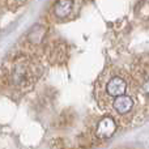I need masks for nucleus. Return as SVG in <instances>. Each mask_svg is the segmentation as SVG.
Listing matches in <instances>:
<instances>
[{"label": "nucleus", "mask_w": 149, "mask_h": 149, "mask_svg": "<svg viewBox=\"0 0 149 149\" xmlns=\"http://www.w3.org/2000/svg\"><path fill=\"white\" fill-rule=\"evenodd\" d=\"M116 131V122L111 116H103L97 124L95 135L100 139H109Z\"/></svg>", "instance_id": "f257e3e1"}, {"label": "nucleus", "mask_w": 149, "mask_h": 149, "mask_svg": "<svg viewBox=\"0 0 149 149\" xmlns=\"http://www.w3.org/2000/svg\"><path fill=\"white\" fill-rule=\"evenodd\" d=\"M127 89V82L124 81V79L119 76H114L113 79H110V81L106 85V92L107 94H110L111 97L118 98L120 95H124Z\"/></svg>", "instance_id": "f03ea898"}, {"label": "nucleus", "mask_w": 149, "mask_h": 149, "mask_svg": "<svg viewBox=\"0 0 149 149\" xmlns=\"http://www.w3.org/2000/svg\"><path fill=\"white\" fill-rule=\"evenodd\" d=\"M132 106H134V100L127 94L114 98V109L118 114H127L132 109Z\"/></svg>", "instance_id": "7ed1b4c3"}, {"label": "nucleus", "mask_w": 149, "mask_h": 149, "mask_svg": "<svg viewBox=\"0 0 149 149\" xmlns=\"http://www.w3.org/2000/svg\"><path fill=\"white\" fill-rule=\"evenodd\" d=\"M73 3L71 0H58L54 5V12L58 18H65L72 12Z\"/></svg>", "instance_id": "20e7f679"}, {"label": "nucleus", "mask_w": 149, "mask_h": 149, "mask_svg": "<svg viewBox=\"0 0 149 149\" xmlns=\"http://www.w3.org/2000/svg\"><path fill=\"white\" fill-rule=\"evenodd\" d=\"M141 89H143V93H144L145 95H148V97H149V79H147L144 82H143Z\"/></svg>", "instance_id": "39448f33"}]
</instances>
